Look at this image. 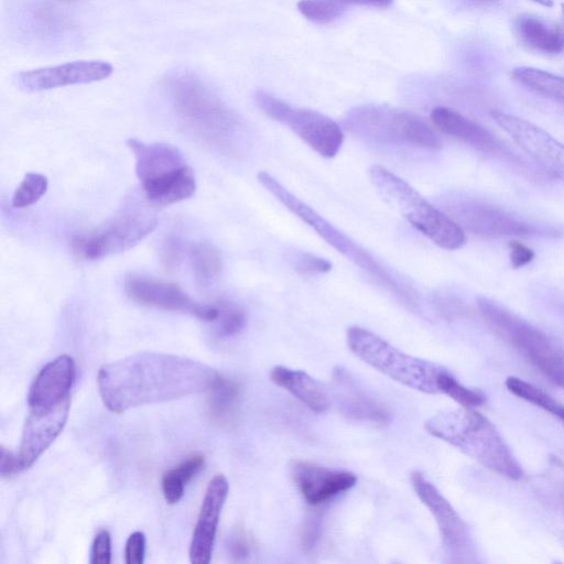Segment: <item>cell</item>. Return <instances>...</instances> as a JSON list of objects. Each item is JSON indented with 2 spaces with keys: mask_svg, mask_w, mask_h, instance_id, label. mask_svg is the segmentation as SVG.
<instances>
[{
  "mask_svg": "<svg viewBox=\"0 0 564 564\" xmlns=\"http://www.w3.org/2000/svg\"><path fill=\"white\" fill-rule=\"evenodd\" d=\"M219 372L198 360L164 352H137L102 365L97 384L115 413L208 391Z\"/></svg>",
  "mask_w": 564,
  "mask_h": 564,
  "instance_id": "1",
  "label": "cell"
},
{
  "mask_svg": "<svg viewBox=\"0 0 564 564\" xmlns=\"http://www.w3.org/2000/svg\"><path fill=\"white\" fill-rule=\"evenodd\" d=\"M163 88L176 118L195 138L223 152L238 147L240 118L195 74L173 72Z\"/></svg>",
  "mask_w": 564,
  "mask_h": 564,
  "instance_id": "2",
  "label": "cell"
},
{
  "mask_svg": "<svg viewBox=\"0 0 564 564\" xmlns=\"http://www.w3.org/2000/svg\"><path fill=\"white\" fill-rule=\"evenodd\" d=\"M427 433L480 463L489 470L518 480L522 467L488 417L471 408L440 412L424 423Z\"/></svg>",
  "mask_w": 564,
  "mask_h": 564,
  "instance_id": "3",
  "label": "cell"
},
{
  "mask_svg": "<svg viewBox=\"0 0 564 564\" xmlns=\"http://www.w3.org/2000/svg\"><path fill=\"white\" fill-rule=\"evenodd\" d=\"M259 183L272 194L286 209L311 227L322 239L355 265L370 275L378 284L393 294L408 306L415 305L414 290L394 272L382 265L365 248L321 216L315 209L301 200L276 178L267 172L258 173Z\"/></svg>",
  "mask_w": 564,
  "mask_h": 564,
  "instance_id": "4",
  "label": "cell"
},
{
  "mask_svg": "<svg viewBox=\"0 0 564 564\" xmlns=\"http://www.w3.org/2000/svg\"><path fill=\"white\" fill-rule=\"evenodd\" d=\"M369 178L381 197L433 243L446 250H457L466 243L464 229L406 181L381 165L369 169Z\"/></svg>",
  "mask_w": 564,
  "mask_h": 564,
  "instance_id": "5",
  "label": "cell"
},
{
  "mask_svg": "<svg viewBox=\"0 0 564 564\" xmlns=\"http://www.w3.org/2000/svg\"><path fill=\"white\" fill-rule=\"evenodd\" d=\"M343 124L366 141L435 151L438 134L417 115L388 105L367 104L347 111Z\"/></svg>",
  "mask_w": 564,
  "mask_h": 564,
  "instance_id": "6",
  "label": "cell"
},
{
  "mask_svg": "<svg viewBox=\"0 0 564 564\" xmlns=\"http://www.w3.org/2000/svg\"><path fill=\"white\" fill-rule=\"evenodd\" d=\"M347 344L359 359L399 383L423 393L441 394V378L447 370L443 366L405 354L359 326L347 329Z\"/></svg>",
  "mask_w": 564,
  "mask_h": 564,
  "instance_id": "7",
  "label": "cell"
},
{
  "mask_svg": "<svg viewBox=\"0 0 564 564\" xmlns=\"http://www.w3.org/2000/svg\"><path fill=\"white\" fill-rule=\"evenodd\" d=\"M478 310L490 329L522 354L552 383L564 389V349L541 329L499 303L477 300Z\"/></svg>",
  "mask_w": 564,
  "mask_h": 564,
  "instance_id": "8",
  "label": "cell"
},
{
  "mask_svg": "<svg viewBox=\"0 0 564 564\" xmlns=\"http://www.w3.org/2000/svg\"><path fill=\"white\" fill-rule=\"evenodd\" d=\"M152 206L145 198H124L104 224L73 239L74 253L84 260H99L133 248L158 226Z\"/></svg>",
  "mask_w": 564,
  "mask_h": 564,
  "instance_id": "9",
  "label": "cell"
},
{
  "mask_svg": "<svg viewBox=\"0 0 564 564\" xmlns=\"http://www.w3.org/2000/svg\"><path fill=\"white\" fill-rule=\"evenodd\" d=\"M253 99L267 117L288 127L321 156L330 159L339 152L344 133L329 117L293 106L263 90L256 91Z\"/></svg>",
  "mask_w": 564,
  "mask_h": 564,
  "instance_id": "10",
  "label": "cell"
},
{
  "mask_svg": "<svg viewBox=\"0 0 564 564\" xmlns=\"http://www.w3.org/2000/svg\"><path fill=\"white\" fill-rule=\"evenodd\" d=\"M445 209L462 228L486 237H529L545 234L542 227L477 199L449 196Z\"/></svg>",
  "mask_w": 564,
  "mask_h": 564,
  "instance_id": "11",
  "label": "cell"
},
{
  "mask_svg": "<svg viewBox=\"0 0 564 564\" xmlns=\"http://www.w3.org/2000/svg\"><path fill=\"white\" fill-rule=\"evenodd\" d=\"M411 482L416 496L434 517L444 550L451 560L456 563L471 562L476 553L467 523L421 471L411 474Z\"/></svg>",
  "mask_w": 564,
  "mask_h": 564,
  "instance_id": "12",
  "label": "cell"
},
{
  "mask_svg": "<svg viewBox=\"0 0 564 564\" xmlns=\"http://www.w3.org/2000/svg\"><path fill=\"white\" fill-rule=\"evenodd\" d=\"M123 288L130 300L143 306L187 314L206 322L217 318L216 304L196 302L173 282L130 272L124 276Z\"/></svg>",
  "mask_w": 564,
  "mask_h": 564,
  "instance_id": "13",
  "label": "cell"
},
{
  "mask_svg": "<svg viewBox=\"0 0 564 564\" xmlns=\"http://www.w3.org/2000/svg\"><path fill=\"white\" fill-rule=\"evenodd\" d=\"M492 120L552 177L564 184V144L539 126L500 110L490 112Z\"/></svg>",
  "mask_w": 564,
  "mask_h": 564,
  "instance_id": "14",
  "label": "cell"
},
{
  "mask_svg": "<svg viewBox=\"0 0 564 564\" xmlns=\"http://www.w3.org/2000/svg\"><path fill=\"white\" fill-rule=\"evenodd\" d=\"M69 408L70 398L67 397L48 409H30L17 454L21 470L30 468L61 434L68 419Z\"/></svg>",
  "mask_w": 564,
  "mask_h": 564,
  "instance_id": "15",
  "label": "cell"
},
{
  "mask_svg": "<svg viewBox=\"0 0 564 564\" xmlns=\"http://www.w3.org/2000/svg\"><path fill=\"white\" fill-rule=\"evenodd\" d=\"M112 70V65L105 61H75L21 72L18 78L24 89L42 91L99 82L108 78Z\"/></svg>",
  "mask_w": 564,
  "mask_h": 564,
  "instance_id": "16",
  "label": "cell"
},
{
  "mask_svg": "<svg viewBox=\"0 0 564 564\" xmlns=\"http://www.w3.org/2000/svg\"><path fill=\"white\" fill-rule=\"evenodd\" d=\"M229 491L227 478L219 474L208 482L189 544V561L208 564L212 560L220 513Z\"/></svg>",
  "mask_w": 564,
  "mask_h": 564,
  "instance_id": "17",
  "label": "cell"
},
{
  "mask_svg": "<svg viewBox=\"0 0 564 564\" xmlns=\"http://www.w3.org/2000/svg\"><path fill=\"white\" fill-rule=\"evenodd\" d=\"M292 477L302 497L312 506L321 505L355 486L357 477L306 460L292 464Z\"/></svg>",
  "mask_w": 564,
  "mask_h": 564,
  "instance_id": "18",
  "label": "cell"
},
{
  "mask_svg": "<svg viewBox=\"0 0 564 564\" xmlns=\"http://www.w3.org/2000/svg\"><path fill=\"white\" fill-rule=\"evenodd\" d=\"M75 373V361L69 355L64 354L48 361L30 386L29 408L31 410L48 409L69 397Z\"/></svg>",
  "mask_w": 564,
  "mask_h": 564,
  "instance_id": "19",
  "label": "cell"
},
{
  "mask_svg": "<svg viewBox=\"0 0 564 564\" xmlns=\"http://www.w3.org/2000/svg\"><path fill=\"white\" fill-rule=\"evenodd\" d=\"M333 378L336 400L343 414L372 424L390 422L391 414L387 406L361 389L349 372L339 367L334 370Z\"/></svg>",
  "mask_w": 564,
  "mask_h": 564,
  "instance_id": "20",
  "label": "cell"
},
{
  "mask_svg": "<svg viewBox=\"0 0 564 564\" xmlns=\"http://www.w3.org/2000/svg\"><path fill=\"white\" fill-rule=\"evenodd\" d=\"M135 159V174L142 183L163 177L186 164L183 153L169 143H145L131 138L127 141Z\"/></svg>",
  "mask_w": 564,
  "mask_h": 564,
  "instance_id": "21",
  "label": "cell"
},
{
  "mask_svg": "<svg viewBox=\"0 0 564 564\" xmlns=\"http://www.w3.org/2000/svg\"><path fill=\"white\" fill-rule=\"evenodd\" d=\"M430 117L441 132L477 151L497 153L500 150L501 144L490 131L451 108L436 107L431 111Z\"/></svg>",
  "mask_w": 564,
  "mask_h": 564,
  "instance_id": "22",
  "label": "cell"
},
{
  "mask_svg": "<svg viewBox=\"0 0 564 564\" xmlns=\"http://www.w3.org/2000/svg\"><path fill=\"white\" fill-rule=\"evenodd\" d=\"M270 379L314 412L323 413L330 406L324 386L303 370L275 366L270 370Z\"/></svg>",
  "mask_w": 564,
  "mask_h": 564,
  "instance_id": "23",
  "label": "cell"
},
{
  "mask_svg": "<svg viewBox=\"0 0 564 564\" xmlns=\"http://www.w3.org/2000/svg\"><path fill=\"white\" fill-rule=\"evenodd\" d=\"M194 170L185 164L178 170L141 184L145 199L153 206H169L192 197L196 191Z\"/></svg>",
  "mask_w": 564,
  "mask_h": 564,
  "instance_id": "24",
  "label": "cell"
},
{
  "mask_svg": "<svg viewBox=\"0 0 564 564\" xmlns=\"http://www.w3.org/2000/svg\"><path fill=\"white\" fill-rule=\"evenodd\" d=\"M516 34L528 47L547 55L564 51V28L539 17L523 14L514 22Z\"/></svg>",
  "mask_w": 564,
  "mask_h": 564,
  "instance_id": "25",
  "label": "cell"
},
{
  "mask_svg": "<svg viewBox=\"0 0 564 564\" xmlns=\"http://www.w3.org/2000/svg\"><path fill=\"white\" fill-rule=\"evenodd\" d=\"M393 0H300L299 12L316 24H327L340 18L348 8H388Z\"/></svg>",
  "mask_w": 564,
  "mask_h": 564,
  "instance_id": "26",
  "label": "cell"
},
{
  "mask_svg": "<svg viewBox=\"0 0 564 564\" xmlns=\"http://www.w3.org/2000/svg\"><path fill=\"white\" fill-rule=\"evenodd\" d=\"M208 392V411L213 420L223 425L235 423L241 399L239 383L219 373Z\"/></svg>",
  "mask_w": 564,
  "mask_h": 564,
  "instance_id": "27",
  "label": "cell"
},
{
  "mask_svg": "<svg viewBox=\"0 0 564 564\" xmlns=\"http://www.w3.org/2000/svg\"><path fill=\"white\" fill-rule=\"evenodd\" d=\"M512 77L531 91L564 107V77L531 66L514 67Z\"/></svg>",
  "mask_w": 564,
  "mask_h": 564,
  "instance_id": "28",
  "label": "cell"
},
{
  "mask_svg": "<svg viewBox=\"0 0 564 564\" xmlns=\"http://www.w3.org/2000/svg\"><path fill=\"white\" fill-rule=\"evenodd\" d=\"M204 464V456L195 454L163 474L161 487L169 505H174L182 499L186 484L195 477Z\"/></svg>",
  "mask_w": 564,
  "mask_h": 564,
  "instance_id": "29",
  "label": "cell"
},
{
  "mask_svg": "<svg viewBox=\"0 0 564 564\" xmlns=\"http://www.w3.org/2000/svg\"><path fill=\"white\" fill-rule=\"evenodd\" d=\"M193 273L202 284H210L218 279L223 261L218 250L208 242H193L188 248Z\"/></svg>",
  "mask_w": 564,
  "mask_h": 564,
  "instance_id": "30",
  "label": "cell"
},
{
  "mask_svg": "<svg viewBox=\"0 0 564 564\" xmlns=\"http://www.w3.org/2000/svg\"><path fill=\"white\" fill-rule=\"evenodd\" d=\"M505 384L516 397L534 404L564 422V404L541 388L516 376H509Z\"/></svg>",
  "mask_w": 564,
  "mask_h": 564,
  "instance_id": "31",
  "label": "cell"
},
{
  "mask_svg": "<svg viewBox=\"0 0 564 564\" xmlns=\"http://www.w3.org/2000/svg\"><path fill=\"white\" fill-rule=\"evenodd\" d=\"M218 314L215 323V329L218 336L228 338L241 333L246 326V313L235 302L220 300L216 303Z\"/></svg>",
  "mask_w": 564,
  "mask_h": 564,
  "instance_id": "32",
  "label": "cell"
},
{
  "mask_svg": "<svg viewBox=\"0 0 564 564\" xmlns=\"http://www.w3.org/2000/svg\"><path fill=\"white\" fill-rule=\"evenodd\" d=\"M48 188V180L45 175L28 172L15 188L12 196V206L14 208H26L37 203L45 195Z\"/></svg>",
  "mask_w": 564,
  "mask_h": 564,
  "instance_id": "33",
  "label": "cell"
},
{
  "mask_svg": "<svg viewBox=\"0 0 564 564\" xmlns=\"http://www.w3.org/2000/svg\"><path fill=\"white\" fill-rule=\"evenodd\" d=\"M440 391L463 408L474 409L486 402V395L481 391L464 386L448 370L442 376Z\"/></svg>",
  "mask_w": 564,
  "mask_h": 564,
  "instance_id": "34",
  "label": "cell"
},
{
  "mask_svg": "<svg viewBox=\"0 0 564 564\" xmlns=\"http://www.w3.org/2000/svg\"><path fill=\"white\" fill-rule=\"evenodd\" d=\"M295 271L304 276L323 274L332 270V263L311 253H301L294 261Z\"/></svg>",
  "mask_w": 564,
  "mask_h": 564,
  "instance_id": "35",
  "label": "cell"
},
{
  "mask_svg": "<svg viewBox=\"0 0 564 564\" xmlns=\"http://www.w3.org/2000/svg\"><path fill=\"white\" fill-rule=\"evenodd\" d=\"M111 562V536L106 530H99L96 534L90 551L91 564H109Z\"/></svg>",
  "mask_w": 564,
  "mask_h": 564,
  "instance_id": "36",
  "label": "cell"
},
{
  "mask_svg": "<svg viewBox=\"0 0 564 564\" xmlns=\"http://www.w3.org/2000/svg\"><path fill=\"white\" fill-rule=\"evenodd\" d=\"M145 555V535L135 531L129 535L124 546V562L127 564H142Z\"/></svg>",
  "mask_w": 564,
  "mask_h": 564,
  "instance_id": "37",
  "label": "cell"
},
{
  "mask_svg": "<svg viewBox=\"0 0 564 564\" xmlns=\"http://www.w3.org/2000/svg\"><path fill=\"white\" fill-rule=\"evenodd\" d=\"M182 258L181 242L174 236L166 237L161 247V261L166 271L178 267Z\"/></svg>",
  "mask_w": 564,
  "mask_h": 564,
  "instance_id": "38",
  "label": "cell"
},
{
  "mask_svg": "<svg viewBox=\"0 0 564 564\" xmlns=\"http://www.w3.org/2000/svg\"><path fill=\"white\" fill-rule=\"evenodd\" d=\"M510 260L513 268H521L530 263L534 258V252L518 241H511L509 243Z\"/></svg>",
  "mask_w": 564,
  "mask_h": 564,
  "instance_id": "39",
  "label": "cell"
},
{
  "mask_svg": "<svg viewBox=\"0 0 564 564\" xmlns=\"http://www.w3.org/2000/svg\"><path fill=\"white\" fill-rule=\"evenodd\" d=\"M0 473L2 477H9L13 474L21 471L17 454L1 446L0 455Z\"/></svg>",
  "mask_w": 564,
  "mask_h": 564,
  "instance_id": "40",
  "label": "cell"
},
{
  "mask_svg": "<svg viewBox=\"0 0 564 564\" xmlns=\"http://www.w3.org/2000/svg\"><path fill=\"white\" fill-rule=\"evenodd\" d=\"M230 551L236 560H242L250 553V542L247 535L238 531L236 532L230 541Z\"/></svg>",
  "mask_w": 564,
  "mask_h": 564,
  "instance_id": "41",
  "label": "cell"
},
{
  "mask_svg": "<svg viewBox=\"0 0 564 564\" xmlns=\"http://www.w3.org/2000/svg\"><path fill=\"white\" fill-rule=\"evenodd\" d=\"M533 1L543 7H552L553 6V0H533Z\"/></svg>",
  "mask_w": 564,
  "mask_h": 564,
  "instance_id": "42",
  "label": "cell"
},
{
  "mask_svg": "<svg viewBox=\"0 0 564 564\" xmlns=\"http://www.w3.org/2000/svg\"><path fill=\"white\" fill-rule=\"evenodd\" d=\"M477 1H490V0H477Z\"/></svg>",
  "mask_w": 564,
  "mask_h": 564,
  "instance_id": "43",
  "label": "cell"
},
{
  "mask_svg": "<svg viewBox=\"0 0 564 564\" xmlns=\"http://www.w3.org/2000/svg\"><path fill=\"white\" fill-rule=\"evenodd\" d=\"M563 13H564V4H563Z\"/></svg>",
  "mask_w": 564,
  "mask_h": 564,
  "instance_id": "44",
  "label": "cell"
}]
</instances>
